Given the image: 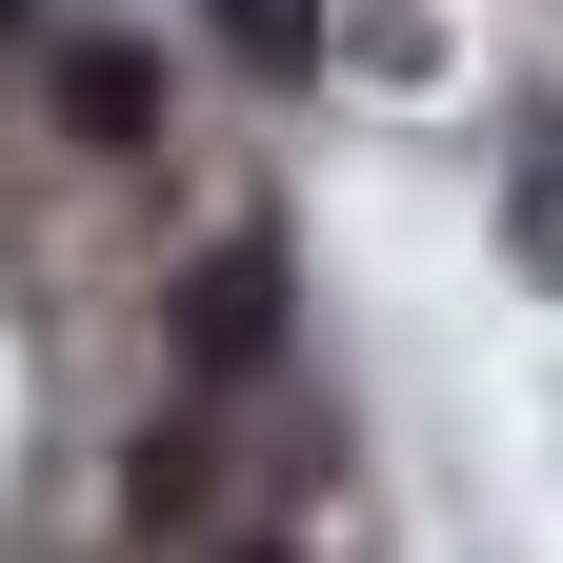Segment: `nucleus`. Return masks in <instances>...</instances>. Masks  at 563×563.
<instances>
[{"label": "nucleus", "instance_id": "f257e3e1", "mask_svg": "<svg viewBox=\"0 0 563 563\" xmlns=\"http://www.w3.org/2000/svg\"><path fill=\"white\" fill-rule=\"evenodd\" d=\"M262 342H282V262H262V242H222V262L181 282V363H201V383H242Z\"/></svg>", "mask_w": 563, "mask_h": 563}, {"label": "nucleus", "instance_id": "20e7f679", "mask_svg": "<svg viewBox=\"0 0 563 563\" xmlns=\"http://www.w3.org/2000/svg\"><path fill=\"white\" fill-rule=\"evenodd\" d=\"M201 21H222L262 81H302V60H322V0H201Z\"/></svg>", "mask_w": 563, "mask_h": 563}, {"label": "nucleus", "instance_id": "7ed1b4c3", "mask_svg": "<svg viewBox=\"0 0 563 563\" xmlns=\"http://www.w3.org/2000/svg\"><path fill=\"white\" fill-rule=\"evenodd\" d=\"M60 121H81V141H141V121H162V81H141L121 41H81V60H60Z\"/></svg>", "mask_w": 563, "mask_h": 563}, {"label": "nucleus", "instance_id": "f03ea898", "mask_svg": "<svg viewBox=\"0 0 563 563\" xmlns=\"http://www.w3.org/2000/svg\"><path fill=\"white\" fill-rule=\"evenodd\" d=\"M504 242H523V282H563V101L504 141Z\"/></svg>", "mask_w": 563, "mask_h": 563}]
</instances>
